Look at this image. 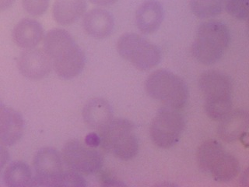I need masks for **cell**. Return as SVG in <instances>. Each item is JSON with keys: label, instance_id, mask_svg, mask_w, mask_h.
I'll return each mask as SVG.
<instances>
[{"label": "cell", "instance_id": "obj_1", "mask_svg": "<svg viewBox=\"0 0 249 187\" xmlns=\"http://www.w3.org/2000/svg\"><path fill=\"white\" fill-rule=\"evenodd\" d=\"M43 47L52 59L54 71L63 80L73 79L84 70L85 53L66 30L54 28L48 31Z\"/></svg>", "mask_w": 249, "mask_h": 187}, {"label": "cell", "instance_id": "obj_2", "mask_svg": "<svg viewBox=\"0 0 249 187\" xmlns=\"http://www.w3.org/2000/svg\"><path fill=\"white\" fill-rule=\"evenodd\" d=\"M231 41L228 27L222 22L210 20L198 27L191 52L198 62L210 66L221 59Z\"/></svg>", "mask_w": 249, "mask_h": 187}, {"label": "cell", "instance_id": "obj_3", "mask_svg": "<svg viewBox=\"0 0 249 187\" xmlns=\"http://www.w3.org/2000/svg\"><path fill=\"white\" fill-rule=\"evenodd\" d=\"M100 146L122 161L136 158L140 144L134 133V124L127 119H113L99 131Z\"/></svg>", "mask_w": 249, "mask_h": 187}, {"label": "cell", "instance_id": "obj_4", "mask_svg": "<svg viewBox=\"0 0 249 187\" xmlns=\"http://www.w3.org/2000/svg\"><path fill=\"white\" fill-rule=\"evenodd\" d=\"M145 89L153 99L173 109H181L189 99V88L185 80L169 70L152 73L146 78Z\"/></svg>", "mask_w": 249, "mask_h": 187}, {"label": "cell", "instance_id": "obj_5", "mask_svg": "<svg viewBox=\"0 0 249 187\" xmlns=\"http://www.w3.org/2000/svg\"><path fill=\"white\" fill-rule=\"evenodd\" d=\"M117 51L122 58L140 70H149L161 60L160 49L135 33H125L117 41Z\"/></svg>", "mask_w": 249, "mask_h": 187}, {"label": "cell", "instance_id": "obj_6", "mask_svg": "<svg viewBox=\"0 0 249 187\" xmlns=\"http://www.w3.org/2000/svg\"><path fill=\"white\" fill-rule=\"evenodd\" d=\"M185 129V117L179 109L164 106L152 121L150 137L156 146L168 149L178 143Z\"/></svg>", "mask_w": 249, "mask_h": 187}, {"label": "cell", "instance_id": "obj_7", "mask_svg": "<svg viewBox=\"0 0 249 187\" xmlns=\"http://www.w3.org/2000/svg\"><path fill=\"white\" fill-rule=\"evenodd\" d=\"M62 158L69 168L84 175L99 172L104 165L101 152L77 140H70L65 143Z\"/></svg>", "mask_w": 249, "mask_h": 187}, {"label": "cell", "instance_id": "obj_8", "mask_svg": "<svg viewBox=\"0 0 249 187\" xmlns=\"http://www.w3.org/2000/svg\"><path fill=\"white\" fill-rule=\"evenodd\" d=\"M33 168L35 175L31 187H53L63 171L62 155L52 147L40 148L34 156Z\"/></svg>", "mask_w": 249, "mask_h": 187}, {"label": "cell", "instance_id": "obj_9", "mask_svg": "<svg viewBox=\"0 0 249 187\" xmlns=\"http://www.w3.org/2000/svg\"><path fill=\"white\" fill-rule=\"evenodd\" d=\"M18 69L24 77L40 80L46 77L53 69V62L44 49H25L19 56Z\"/></svg>", "mask_w": 249, "mask_h": 187}, {"label": "cell", "instance_id": "obj_10", "mask_svg": "<svg viewBox=\"0 0 249 187\" xmlns=\"http://www.w3.org/2000/svg\"><path fill=\"white\" fill-rule=\"evenodd\" d=\"M198 86L205 101L231 99L233 84L231 78L218 70H207L198 80Z\"/></svg>", "mask_w": 249, "mask_h": 187}, {"label": "cell", "instance_id": "obj_11", "mask_svg": "<svg viewBox=\"0 0 249 187\" xmlns=\"http://www.w3.org/2000/svg\"><path fill=\"white\" fill-rule=\"evenodd\" d=\"M24 130L21 114L0 101V144L13 146L22 138Z\"/></svg>", "mask_w": 249, "mask_h": 187}, {"label": "cell", "instance_id": "obj_12", "mask_svg": "<svg viewBox=\"0 0 249 187\" xmlns=\"http://www.w3.org/2000/svg\"><path fill=\"white\" fill-rule=\"evenodd\" d=\"M82 117L89 128L99 132L114 119V114L111 104L107 100L94 97L84 105Z\"/></svg>", "mask_w": 249, "mask_h": 187}, {"label": "cell", "instance_id": "obj_13", "mask_svg": "<svg viewBox=\"0 0 249 187\" xmlns=\"http://www.w3.org/2000/svg\"><path fill=\"white\" fill-rule=\"evenodd\" d=\"M249 124V113L245 109L231 110L220 119L217 133L225 142L231 143L240 140L248 132Z\"/></svg>", "mask_w": 249, "mask_h": 187}, {"label": "cell", "instance_id": "obj_14", "mask_svg": "<svg viewBox=\"0 0 249 187\" xmlns=\"http://www.w3.org/2000/svg\"><path fill=\"white\" fill-rule=\"evenodd\" d=\"M115 26L112 14L103 9H93L84 15L83 27L92 37L103 39L110 36Z\"/></svg>", "mask_w": 249, "mask_h": 187}, {"label": "cell", "instance_id": "obj_15", "mask_svg": "<svg viewBox=\"0 0 249 187\" xmlns=\"http://www.w3.org/2000/svg\"><path fill=\"white\" fill-rule=\"evenodd\" d=\"M45 37L41 23L36 19L25 18L14 27L12 37L14 43L23 49H34Z\"/></svg>", "mask_w": 249, "mask_h": 187}, {"label": "cell", "instance_id": "obj_16", "mask_svg": "<svg viewBox=\"0 0 249 187\" xmlns=\"http://www.w3.org/2000/svg\"><path fill=\"white\" fill-rule=\"evenodd\" d=\"M163 15L161 4L155 0H147L140 5L136 11V26L142 34L154 33L161 25Z\"/></svg>", "mask_w": 249, "mask_h": 187}, {"label": "cell", "instance_id": "obj_17", "mask_svg": "<svg viewBox=\"0 0 249 187\" xmlns=\"http://www.w3.org/2000/svg\"><path fill=\"white\" fill-rule=\"evenodd\" d=\"M87 10V0H56L53 5L54 20L62 26L77 21Z\"/></svg>", "mask_w": 249, "mask_h": 187}, {"label": "cell", "instance_id": "obj_18", "mask_svg": "<svg viewBox=\"0 0 249 187\" xmlns=\"http://www.w3.org/2000/svg\"><path fill=\"white\" fill-rule=\"evenodd\" d=\"M34 175L31 167L26 162H11L4 171L3 181L10 187H31Z\"/></svg>", "mask_w": 249, "mask_h": 187}, {"label": "cell", "instance_id": "obj_19", "mask_svg": "<svg viewBox=\"0 0 249 187\" xmlns=\"http://www.w3.org/2000/svg\"><path fill=\"white\" fill-rule=\"evenodd\" d=\"M240 168L239 161L235 156L225 151L215 163L210 174L218 183H229L237 177Z\"/></svg>", "mask_w": 249, "mask_h": 187}, {"label": "cell", "instance_id": "obj_20", "mask_svg": "<svg viewBox=\"0 0 249 187\" xmlns=\"http://www.w3.org/2000/svg\"><path fill=\"white\" fill-rule=\"evenodd\" d=\"M225 150L219 141L216 140H206L198 147L196 159L198 168L205 173H210L218 159Z\"/></svg>", "mask_w": 249, "mask_h": 187}, {"label": "cell", "instance_id": "obj_21", "mask_svg": "<svg viewBox=\"0 0 249 187\" xmlns=\"http://www.w3.org/2000/svg\"><path fill=\"white\" fill-rule=\"evenodd\" d=\"M224 2L225 0H191L190 8L197 18L210 19L221 14Z\"/></svg>", "mask_w": 249, "mask_h": 187}, {"label": "cell", "instance_id": "obj_22", "mask_svg": "<svg viewBox=\"0 0 249 187\" xmlns=\"http://www.w3.org/2000/svg\"><path fill=\"white\" fill-rule=\"evenodd\" d=\"M87 182L82 174L73 170L62 171L54 183L53 187H85Z\"/></svg>", "mask_w": 249, "mask_h": 187}, {"label": "cell", "instance_id": "obj_23", "mask_svg": "<svg viewBox=\"0 0 249 187\" xmlns=\"http://www.w3.org/2000/svg\"><path fill=\"white\" fill-rule=\"evenodd\" d=\"M224 8L230 15L241 20L249 16V0H225Z\"/></svg>", "mask_w": 249, "mask_h": 187}, {"label": "cell", "instance_id": "obj_24", "mask_svg": "<svg viewBox=\"0 0 249 187\" xmlns=\"http://www.w3.org/2000/svg\"><path fill=\"white\" fill-rule=\"evenodd\" d=\"M22 5L27 14L39 17L45 14L49 9V0H22Z\"/></svg>", "mask_w": 249, "mask_h": 187}, {"label": "cell", "instance_id": "obj_25", "mask_svg": "<svg viewBox=\"0 0 249 187\" xmlns=\"http://www.w3.org/2000/svg\"><path fill=\"white\" fill-rule=\"evenodd\" d=\"M100 183L101 186L106 187H125L126 184L117 178L107 173H102L100 175Z\"/></svg>", "mask_w": 249, "mask_h": 187}, {"label": "cell", "instance_id": "obj_26", "mask_svg": "<svg viewBox=\"0 0 249 187\" xmlns=\"http://www.w3.org/2000/svg\"><path fill=\"white\" fill-rule=\"evenodd\" d=\"M100 136L96 132H89V134L87 135L84 140L85 143L88 146L91 147V148H97L100 146Z\"/></svg>", "mask_w": 249, "mask_h": 187}, {"label": "cell", "instance_id": "obj_27", "mask_svg": "<svg viewBox=\"0 0 249 187\" xmlns=\"http://www.w3.org/2000/svg\"><path fill=\"white\" fill-rule=\"evenodd\" d=\"M10 160V153L6 147L0 144V172Z\"/></svg>", "mask_w": 249, "mask_h": 187}, {"label": "cell", "instance_id": "obj_28", "mask_svg": "<svg viewBox=\"0 0 249 187\" xmlns=\"http://www.w3.org/2000/svg\"><path fill=\"white\" fill-rule=\"evenodd\" d=\"M89 1L97 6H105L114 4L118 0H89Z\"/></svg>", "mask_w": 249, "mask_h": 187}, {"label": "cell", "instance_id": "obj_29", "mask_svg": "<svg viewBox=\"0 0 249 187\" xmlns=\"http://www.w3.org/2000/svg\"><path fill=\"white\" fill-rule=\"evenodd\" d=\"M15 0H0V12L5 11L13 6Z\"/></svg>", "mask_w": 249, "mask_h": 187}, {"label": "cell", "instance_id": "obj_30", "mask_svg": "<svg viewBox=\"0 0 249 187\" xmlns=\"http://www.w3.org/2000/svg\"><path fill=\"white\" fill-rule=\"evenodd\" d=\"M248 182H249V172H248V169H246L241 175V183L243 186H248Z\"/></svg>", "mask_w": 249, "mask_h": 187}]
</instances>
